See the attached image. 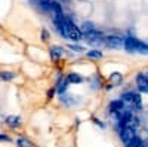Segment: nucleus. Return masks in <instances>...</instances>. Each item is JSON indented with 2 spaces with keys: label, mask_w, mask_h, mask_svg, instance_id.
I'll return each mask as SVG.
<instances>
[{
  "label": "nucleus",
  "mask_w": 148,
  "mask_h": 147,
  "mask_svg": "<svg viewBox=\"0 0 148 147\" xmlns=\"http://www.w3.org/2000/svg\"><path fill=\"white\" fill-rule=\"evenodd\" d=\"M68 83H82L83 82V77L80 75H77V73H70L68 76H65Z\"/></svg>",
  "instance_id": "nucleus-12"
},
{
  "label": "nucleus",
  "mask_w": 148,
  "mask_h": 147,
  "mask_svg": "<svg viewBox=\"0 0 148 147\" xmlns=\"http://www.w3.org/2000/svg\"><path fill=\"white\" fill-rule=\"evenodd\" d=\"M119 135H120V140L123 141V144L126 146L138 135V132H136V128H133V126H125L119 131Z\"/></svg>",
  "instance_id": "nucleus-3"
},
{
  "label": "nucleus",
  "mask_w": 148,
  "mask_h": 147,
  "mask_svg": "<svg viewBox=\"0 0 148 147\" xmlns=\"http://www.w3.org/2000/svg\"><path fill=\"white\" fill-rule=\"evenodd\" d=\"M123 48L126 49L130 54H148V43L141 42L139 39H136L135 36H127L123 39Z\"/></svg>",
  "instance_id": "nucleus-1"
},
{
  "label": "nucleus",
  "mask_w": 148,
  "mask_h": 147,
  "mask_svg": "<svg viewBox=\"0 0 148 147\" xmlns=\"http://www.w3.org/2000/svg\"><path fill=\"white\" fill-rule=\"evenodd\" d=\"M49 39H51V34H49V31H47L46 28H43V30H42V40H43V42H47Z\"/></svg>",
  "instance_id": "nucleus-18"
},
{
  "label": "nucleus",
  "mask_w": 148,
  "mask_h": 147,
  "mask_svg": "<svg viewBox=\"0 0 148 147\" xmlns=\"http://www.w3.org/2000/svg\"><path fill=\"white\" fill-rule=\"evenodd\" d=\"M68 49L70 51H74V52H84V48L79 46V45H68Z\"/></svg>",
  "instance_id": "nucleus-17"
},
{
  "label": "nucleus",
  "mask_w": 148,
  "mask_h": 147,
  "mask_svg": "<svg viewBox=\"0 0 148 147\" xmlns=\"http://www.w3.org/2000/svg\"><path fill=\"white\" fill-rule=\"evenodd\" d=\"M90 88H92L93 91L101 89V88H102V80L98 77V76H93V77L90 79Z\"/></svg>",
  "instance_id": "nucleus-13"
},
{
  "label": "nucleus",
  "mask_w": 148,
  "mask_h": 147,
  "mask_svg": "<svg viewBox=\"0 0 148 147\" xmlns=\"http://www.w3.org/2000/svg\"><path fill=\"white\" fill-rule=\"evenodd\" d=\"M0 141H10V138L6 135V134H0Z\"/></svg>",
  "instance_id": "nucleus-19"
},
{
  "label": "nucleus",
  "mask_w": 148,
  "mask_h": 147,
  "mask_svg": "<svg viewBox=\"0 0 148 147\" xmlns=\"http://www.w3.org/2000/svg\"><path fill=\"white\" fill-rule=\"evenodd\" d=\"M83 36H84L86 42L89 45H101V43H104V37H105V36L101 31H98L96 28L89 31V33H84Z\"/></svg>",
  "instance_id": "nucleus-4"
},
{
  "label": "nucleus",
  "mask_w": 148,
  "mask_h": 147,
  "mask_svg": "<svg viewBox=\"0 0 148 147\" xmlns=\"http://www.w3.org/2000/svg\"><path fill=\"white\" fill-rule=\"evenodd\" d=\"M68 80H67V77L64 76V77H61L59 80H58V83H56V88H55V91L56 92H59L61 95L62 94H65L67 92V86H68Z\"/></svg>",
  "instance_id": "nucleus-9"
},
{
  "label": "nucleus",
  "mask_w": 148,
  "mask_h": 147,
  "mask_svg": "<svg viewBox=\"0 0 148 147\" xmlns=\"http://www.w3.org/2000/svg\"><path fill=\"white\" fill-rule=\"evenodd\" d=\"M123 82V75L119 71H114L110 75V85H113V86H119V85H121Z\"/></svg>",
  "instance_id": "nucleus-10"
},
{
  "label": "nucleus",
  "mask_w": 148,
  "mask_h": 147,
  "mask_svg": "<svg viewBox=\"0 0 148 147\" xmlns=\"http://www.w3.org/2000/svg\"><path fill=\"white\" fill-rule=\"evenodd\" d=\"M51 14L53 15V18H62L64 12H62V6L59 2H51Z\"/></svg>",
  "instance_id": "nucleus-7"
},
{
  "label": "nucleus",
  "mask_w": 148,
  "mask_h": 147,
  "mask_svg": "<svg viewBox=\"0 0 148 147\" xmlns=\"http://www.w3.org/2000/svg\"><path fill=\"white\" fill-rule=\"evenodd\" d=\"M141 147H148V143H144V144H142Z\"/></svg>",
  "instance_id": "nucleus-21"
},
{
  "label": "nucleus",
  "mask_w": 148,
  "mask_h": 147,
  "mask_svg": "<svg viewBox=\"0 0 148 147\" xmlns=\"http://www.w3.org/2000/svg\"><path fill=\"white\" fill-rule=\"evenodd\" d=\"M16 146L18 147H34V144L28 138H25V137H19L16 140Z\"/></svg>",
  "instance_id": "nucleus-15"
},
{
  "label": "nucleus",
  "mask_w": 148,
  "mask_h": 147,
  "mask_svg": "<svg viewBox=\"0 0 148 147\" xmlns=\"http://www.w3.org/2000/svg\"><path fill=\"white\" fill-rule=\"evenodd\" d=\"M49 55H51L52 59L58 61L59 58L64 57V49L61 46H51V48H49Z\"/></svg>",
  "instance_id": "nucleus-8"
},
{
  "label": "nucleus",
  "mask_w": 148,
  "mask_h": 147,
  "mask_svg": "<svg viewBox=\"0 0 148 147\" xmlns=\"http://www.w3.org/2000/svg\"><path fill=\"white\" fill-rule=\"evenodd\" d=\"M64 33H65V37H68L70 40H74V42H79L83 37L82 30L70 18H65V17H64Z\"/></svg>",
  "instance_id": "nucleus-2"
},
{
  "label": "nucleus",
  "mask_w": 148,
  "mask_h": 147,
  "mask_svg": "<svg viewBox=\"0 0 148 147\" xmlns=\"http://www.w3.org/2000/svg\"><path fill=\"white\" fill-rule=\"evenodd\" d=\"M102 55H104V54L99 51V49H92V51L86 52V57L92 58V59H99V58H102Z\"/></svg>",
  "instance_id": "nucleus-16"
},
{
  "label": "nucleus",
  "mask_w": 148,
  "mask_h": 147,
  "mask_svg": "<svg viewBox=\"0 0 148 147\" xmlns=\"http://www.w3.org/2000/svg\"><path fill=\"white\" fill-rule=\"evenodd\" d=\"M136 86L141 92L148 94V76H147V73H139L136 76Z\"/></svg>",
  "instance_id": "nucleus-6"
},
{
  "label": "nucleus",
  "mask_w": 148,
  "mask_h": 147,
  "mask_svg": "<svg viewBox=\"0 0 148 147\" xmlns=\"http://www.w3.org/2000/svg\"><path fill=\"white\" fill-rule=\"evenodd\" d=\"M95 124H96V125H99L101 128H105V125L102 124V122H101V120H96V119H95Z\"/></svg>",
  "instance_id": "nucleus-20"
},
{
  "label": "nucleus",
  "mask_w": 148,
  "mask_h": 147,
  "mask_svg": "<svg viewBox=\"0 0 148 147\" xmlns=\"http://www.w3.org/2000/svg\"><path fill=\"white\" fill-rule=\"evenodd\" d=\"M6 125L9 126V128H18L19 125H21V117L19 116H8L6 117Z\"/></svg>",
  "instance_id": "nucleus-11"
},
{
  "label": "nucleus",
  "mask_w": 148,
  "mask_h": 147,
  "mask_svg": "<svg viewBox=\"0 0 148 147\" xmlns=\"http://www.w3.org/2000/svg\"><path fill=\"white\" fill-rule=\"evenodd\" d=\"M15 76H16V75H15L14 71H0V80H5V82L14 80Z\"/></svg>",
  "instance_id": "nucleus-14"
},
{
  "label": "nucleus",
  "mask_w": 148,
  "mask_h": 147,
  "mask_svg": "<svg viewBox=\"0 0 148 147\" xmlns=\"http://www.w3.org/2000/svg\"><path fill=\"white\" fill-rule=\"evenodd\" d=\"M147 76H148V73H147Z\"/></svg>",
  "instance_id": "nucleus-22"
},
{
  "label": "nucleus",
  "mask_w": 148,
  "mask_h": 147,
  "mask_svg": "<svg viewBox=\"0 0 148 147\" xmlns=\"http://www.w3.org/2000/svg\"><path fill=\"white\" fill-rule=\"evenodd\" d=\"M104 45L108 46V48H113V49L121 48L123 46V37H121V36H117V34L105 36V37H104Z\"/></svg>",
  "instance_id": "nucleus-5"
}]
</instances>
